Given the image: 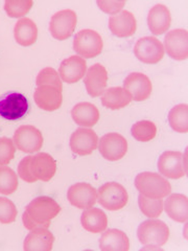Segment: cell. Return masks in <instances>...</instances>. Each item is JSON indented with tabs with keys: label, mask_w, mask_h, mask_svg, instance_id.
Returning a JSON list of instances; mask_svg holds the SVG:
<instances>
[{
	"label": "cell",
	"mask_w": 188,
	"mask_h": 251,
	"mask_svg": "<svg viewBox=\"0 0 188 251\" xmlns=\"http://www.w3.org/2000/svg\"><path fill=\"white\" fill-rule=\"evenodd\" d=\"M135 186L141 195L151 199H163L171 193L168 180L157 173H140L135 178Z\"/></svg>",
	"instance_id": "7a4b0ae2"
},
{
	"label": "cell",
	"mask_w": 188,
	"mask_h": 251,
	"mask_svg": "<svg viewBox=\"0 0 188 251\" xmlns=\"http://www.w3.org/2000/svg\"><path fill=\"white\" fill-rule=\"evenodd\" d=\"M123 89L135 101H142L150 98L153 85L150 77L141 73H132L123 81Z\"/></svg>",
	"instance_id": "4fadbf2b"
},
{
	"label": "cell",
	"mask_w": 188,
	"mask_h": 251,
	"mask_svg": "<svg viewBox=\"0 0 188 251\" xmlns=\"http://www.w3.org/2000/svg\"><path fill=\"white\" fill-rule=\"evenodd\" d=\"M14 141L7 137H0V166L9 164L15 157Z\"/></svg>",
	"instance_id": "d590c367"
},
{
	"label": "cell",
	"mask_w": 188,
	"mask_h": 251,
	"mask_svg": "<svg viewBox=\"0 0 188 251\" xmlns=\"http://www.w3.org/2000/svg\"><path fill=\"white\" fill-rule=\"evenodd\" d=\"M168 123L171 129L178 133L188 131V106L180 104L172 108L168 113Z\"/></svg>",
	"instance_id": "f1b7e54d"
},
{
	"label": "cell",
	"mask_w": 188,
	"mask_h": 251,
	"mask_svg": "<svg viewBox=\"0 0 188 251\" xmlns=\"http://www.w3.org/2000/svg\"><path fill=\"white\" fill-rule=\"evenodd\" d=\"M108 83V73L105 66L101 64L92 65L87 69L85 75L84 84L86 86V90L92 98L100 97L105 91Z\"/></svg>",
	"instance_id": "d6986e66"
},
{
	"label": "cell",
	"mask_w": 188,
	"mask_h": 251,
	"mask_svg": "<svg viewBox=\"0 0 188 251\" xmlns=\"http://www.w3.org/2000/svg\"><path fill=\"white\" fill-rule=\"evenodd\" d=\"M15 40L21 46H30L36 43L38 38V27L29 18H21L14 27Z\"/></svg>",
	"instance_id": "4316f807"
},
{
	"label": "cell",
	"mask_w": 188,
	"mask_h": 251,
	"mask_svg": "<svg viewBox=\"0 0 188 251\" xmlns=\"http://www.w3.org/2000/svg\"><path fill=\"white\" fill-rule=\"evenodd\" d=\"M70 149L80 156L90 155L98 146V136L92 129L78 128L70 137Z\"/></svg>",
	"instance_id": "2e32d148"
},
{
	"label": "cell",
	"mask_w": 188,
	"mask_h": 251,
	"mask_svg": "<svg viewBox=\"0 0 188 251\" xmlns=\"http://www.w3.org/2000/svg\"><path fill=\"white\" fill-rule=\"evenodd\" d=\"M54 237L47 228L30 230L26 235L23 249L26 251H50L53 247Z\"/></svg>",
	"instance_id": "603a6c76"
},
{
	"label": "cell",
	"mask_w": 188,
	"mask_h": 251,
	"mask_svg": "<svg viewBox=\"0 0 188 251\" xmlns=\"http://www.w3.org/2000/svg\"><path fill=\"white\" fill-rule=\"evenodd\" d=\"M13 141L19 151L30 154L41 150L44 139L40 130L34 126L25 125L15 131Z\"/></svg>",
	"instance_id": "52a82bcc"
},
{
	"label": "cell",
	"mask_w": 188,
	"mask_h": 251,
	"mask_svg": "<svg viewBox=\"0 0 188 251\" xmlns=\"http://www.w3.org/2000/svg\"><path fill=\"white\" fill-rule=\"evenodd\" d=\"M136 58L145 64H157L164 56V46L162 42L155 37L140 38L134 46Z\"/></svg>",
	"instance_id": "30bf717a"
},
{
	"label": "cell",
	"mask_w": 188,
	"mask_h": 251,
	"mask_svg": "<svg viewBox=\"0 0 188 251\" xmlns=\"http://www.w3.org/2000/svg\"><path fill=\"white\" fill-rule=\"evenodd\" d=\"M87 73V62L80 56H71L62 61L59 67V75L67 84H74Z\"/></svg>",
	"instance_id": "ac0fdd59"
},
{
	"label": "cell",
	"mask_w": 188,
	"mask_h": 251,
	"mask_svg": "<svg viewBox=\"0 0 188 251\" xmlns=\"http://www.w3.org/2000/svg\"><path fill=\"white\" fill-rule=\"evenodd\" d=\"M171 23V15L168 7L163 4H156L148 12L147 25L155 36L165 34Z\"/></svg>",
	"instance_id": "44dd1931"
},
{
	"label": "cell",
	"mask_w": 188,
	"mask_h": 251,
	"mask_svg": "<svg viewBox=\"0 0 188 251\" xmlns=\"http://www.w3.org/2000/svg\"><path fill=\"white\" fill-rule=\"evenodd\" d=\"M109 28L111 33L119 38H128L135 34L137 21L131 12L122 10L109 18Z\"/></svg>",
	"instance_id": "ffe728a7"
},
{
	"label": "cell",
	"mask_w": 188,
	"mask_h": 251,
	"mask_svg": "<svg viewBox=\"0 0 188 251\" xmlns=\"http://www.w3.org/2000/svg\"><path fill=\"white\" fill-rule=\"evenodd\" d=\"M163 209L167 216L179 223H186L188 220V199L182 194H169L164 201Z\"/></svg>",
	"instance_id": "7402d4cb"
},
{
	"label": "cell",
	"mask_w": 188,
	"mask_h": 251,
	"mask_svg": "<svg viewBox=\"0 0 188 251\" xmlns=\"http://www.w3.org/2000/svg\"><path fill=\"white\" fill-rule=\"evenodd\" d=\"M129 195L125 188L117 182H108L101 185L97 192V202L104 208L115 211L127 205Z\"/></svg>",
	"instance_id": "5b68a950"
},
{
	"label": "cell",
	"mask_w": 188,
	"mask_h": 251,
	"mask_svg": "<svg viewBox=\"0 0 188 251\" xmlns=\"http://www.w3.org/2000/svg\"><path fill=\"white\" fill-rule=\"evenodd\" d=\"M30 155L26 156L23 158L18 166V176L27 183H34L36 182V180L34 179V177L30 175L29 173V169H28V164H29V160H30Z\"/></svg>",
	"instance_id": "74e56055"
},
{
	"label": "cell",
	"mask_w": 188,
	"mask_h": 251,
	"mask_svg": "<svg viewBox=\"0 0 188 251\" xmlns=\"http://www.w3.org/2000/svg\"><path fill=\"white\" fill-rule=\"evenodd\" d=\"M138 203L141 213L147 218H158L163 211L164 201L162 199H151L140 194L138 197Z\"/></svg>",
	"instance_id": "1f68e13d"
},
{
	"label": "cell",
	"mask_w": 188,
	"mask_h": 251,
	"mask_svg": "<svg viewBox=\"0 0 188 251\" xmlns=\"http://www.w3.org/2000/svg\"><path fill=\"white\" fill-rule=\"evenodd\" d=\"M28 169L36 181L47 182L56 174L57 161L49 154L38 153L30 157Z\"/></svg>",
	"instance_id": "5bb4252c"
},
{
	"label": "cell",
	"mask_w": 188,
	"mask_h": 251,
	"mask_svg": "<svg viewBox=\"0 0 188 251\" xmlns=\"http://www.w3.org/2000/svg\"><path fill=\"white\" fill-rule=\"evenodd\" d=\"M100 155L109 161L120 160L128 152V141L118 133H108L98 141Z\"/></svg>",
	"instance_id": "8fae6325"
},
{
	"label": "cell",
	"mask_w": 188,
	"mask_h": 251,
	"mask_svg": "<svg viewBox=\"0 0 188 251\" xmlns=\"http://www.w3.org/2000/svg\"><path fill=\"white\" fill-rule=\"evenodd\" d=\"M77 23L76 13L72 10H62L54 14L49 23V31L57 40L63 41L74 33Z\"/></svg>",
	"instance_id": "9c48e42d"
},
{
	"label": "cell",
	"mask_w": 188,
	"mask_h": 251,
	"mask_svg": "<svg viewBox=\"0 0 188 251\" xmlns=\"http://www.w3.org/2000/svg\"><path fill=\"white\" fill-rule=\"evenodd\" d=\"M158 170L160 174L169 179H180L187 175L186 153L166 151L161 154L158 160Z\"/></svg>",
	"instance_id": "ba28073f"
},
{
	"label": "cell",
	"mask_w": 188,
	"mask_h": 251,
	"mask_svg": "<svg viewBox=\"0 0 188 251\" xmlns=\"http://www.w3.org/2000/svg\"><path fill=\"white\" fill-rule=\"evenodd\" d=\"M63 90L51 85L37 86L34 93L35 103L45 111H56L63 103Z\"/></svg>",
	"instance_id": "e0dca14e"
},
{
	"label": "cell",
	"mask_w": 188,
	"mask_h": 251,
	"mask_svg": "<svg viewBox=\"0 0 188 251\" xmlns=\"http://www.w3.org/2000/svg\"><path fill=\"white\" fill-rule=\"evenodd\" d=\"M164 51L177 61L186 60L188 57V33L186 29H172L164 37Z\"/></svg>",
	"instance_id": "7c38bea8"
},
{
	"label": "cell",
	"mask_w": 188,
	"mask_h": 251,
	"mask_svg": "<svg viewBox=\"0 0 188 251\" xmlns=\"http://www.w3.org/2000/svg\"><path fill=\"white\" fill-rule=\"evenodd\" d=\"M28 100L20 92H9L0 98V117L6 121H18L28 111Z\"/></svg>",
	"instance_id": "8992f818"
},
{
	"label": "cell",
	"mask_w": 188,
	"mask_h": 251,
	"mask_svg": "<svg viewBox=\"0 0 188 251\" xmlns=\"http://www.w3.org/2000/svg\"><path fill=\"white\" fill-rule=\"evenodd\" d=\"M132 136L140 143H147L157 135V126L151 121H140L132 126Z\"/></svg>",
	"instance_id": "f546056e"
},
{
	"label": "cell",
	"mask_w": 188,
	"mask_h": 251,
	"mask_svg": "<svg viewBox=\"0 0 188 251\" xmlns=\"http://www.w3.org/2000/svg\"><path fill=\"white\" fill-rule=\"evenodd\" d=\"M36 85L37 86L51 85V86H54V87L63 90V84H62L61 77L57 73V70L53 69L52 67H45L38 74L36 78Z\"/></svg>",
	"instance_id": "836d02e7"
},
{
	"label": "cell",
	"mask_w": 188,
	"mask_h": 251,
	"mask_svg": "<svg viewBox=\"0 0 188 251\" xmlns=\"http://www.w3.org/2000/svg\"><path fill=\"white\" fill-rule=\"evenodd\" d=\"M19 180L16 173L5 166H0V194L12 195L18 188Z\"/></svg>",
	"instance_id": "4dcf8cb0"
},
{
	"label": "cell",
	"mask_w": 188,
	"mask_h": 251,
	"mask_svg": "<svg viewBox=\"0 0 188 251\" xmlns=\"http://www.w3.org/2000/svg\"><path fill=\"white\" fill-rule=\"evenodd\" d=\"M99 248L103 251H128L130 240L119 229H109L99 239Z\"/></svg>",
	"instance_id": "484cf974"
},
{
	"label": "cell",
	"mask_w": 188,
	"mask_h": 251,
	"mask_svg": "<svg viewBox=\"0 0 188 251\" xmlns=\"http://www.w3.org/2000/svg\"><path fill=\"white\" fill-rule=\"evenodd\" d=\"M72 120L77 126L83 128L93 127L95 126L99 120V110L95 105L88 101L76 104L71 110Z\"/></svg>",
	"instance_id": "cb8c5ba5"
},
{
	"label": "cell",
	"mask_w": 188,
	"mask_h": 251,
	"mask_svg": "<svg viewBox=\"0 0 188 251\" xmlns=\"http://www.w3.org/2000/svg\"><path fill=\"white\" fill-rule=\"evenodd\" d=\"M131 97L123 87H111L101 94V104L110 110H119L131 103Z\"/></svg>",
	"instance_id": "83f0119b"
},
{
	"label": "cell",
	"mask_w": 188,
	"mask_h": 251,
	"mask_svg": "<svg viewBox=\"0 0 188 251\" xmlns=\"http://www.w3.org/2000/svg\"><path fill=\"white\" fill-rule=\"evenodd\" d=\"M137 237L141 244L144 246L154 245L162 247L169 239V228L161 220L150 219L139 225Z\"/></svg>",
	"instance_id": "3957f363"
},
{
	"label": "cell",
	"mask_w": 188,
	"mask_h": 251,
	"mask_svg": "<svg viewBox=\"0 0 188 251\" xmlns=\"http://www.w3.org/2000/svg\"><path fill=\"white\" fill-rule=\"evenodd\" d=\"M103 38L93 29H82L73 39V50L84 59L97 57L103 51Z\"/></svg>",
	"instance_id": "277c9868"
},
{
	"label": "cell",
	"mask_w": 188,
	"mask_h": 251,
	"mask_svg": "<svg viewBox=\"0 0 188 251\" xmlns=\"http://www.w3.org/2000/svg\"><path fill=\"white\" fill-rule=\"evenodd\" d=\"M81 222L84 229L92 233H100L107 229L108 217L104 210L96 207H90L83 211Z\"/></svg>",
	"instance_id": "d4e9b609"
},
{
	"label": "cell",
	"mask_w": 188,
	"mask_h": 251,
	"mask_svg": "<svg viewBox=\"0 0 188 251\" xmlns=\"http://www.w3.org/2000/svg\"><path fill=\"white\" fill-rule=\"evenodd\" d=\"M141 250H159V251H162V247L154 246V245H145Z\"/></svg>",
	"instance_id": "f35d334b"
},
{
	"label": "cell",
	"mask_w": 188,
	"mask_h": 251,
	"mask_svg": "<svg viewBox=\"0 0 188 251\" xmlns=\"http://www.w3.org/2000/svg\"><path fill=\"white\" fill-rule=\"evenodd\" d=\"M67 199L71 205L80 209H87L95 205L97 192L89 183H75L69 187Z\"/></svg>",
	"instance_id": "9a60e30c"
},
{
	"label": "cell",
	"mask_w": 188,
	"mask_h": 251,
	"mask_svg": "<svg viewBox=\"0 0 188 251\" xmlns=\"http://www.w3.org/2000/svg\"><path fill=\"white\" fill-rule=\"evenodd\" d=\"M61 211V206L52 198L40 196L35 198L25 207L22 215V222L26 229L48 228L52 220Z\"/></svg>",
	"instance_id": "6da1fadb"
},
{
	"label": "cell",
	"mask_w": 188,
	"mask_h": 251,
	"mask_svg": "<svg viewBox=\"0 0 188 251\" xmlns=\"http://www.w3.org/2000/svg\"><path fill=\"white\" fill-rule=\"evenodd\" d=\"M99 9L110 15H116L122 11L125 5L124 1H105V0H97L96 1Z\"/></svg>",
	"instance_id": "8d00e7d4"
},
{
	"label": "cell",
	"mask_w": 188,
	"mask_h": 251,
	"mask_svg": "<svg viewBox=\"0 0 188 251\" xmlns=\"http://www.w3.org/2000/svg\"><path fill=\"white\" fill-rule=\"evenodd\" d=\"M17 214V208L10 199L0 197V223L11 224L15 222Z\"/></svg>",
	"instance_id": "e575fe53"
},
{
	"label": "cell",
	"mask_w": 188,
	"mask_h": 251,
	"mask_svg": "<svg viewBox=\"0 0 188 251\" xmlns=\"http://www.w3.org/2000/svg\"><path fill=\"white\" fill-rule=\"evenodd\" d=\"M34 2L31 0H6L4 11L11 18H21L30 11Z\"/></svg>",
	"instance_id": "d6a6232c"
}]
</instances>
